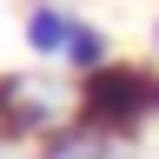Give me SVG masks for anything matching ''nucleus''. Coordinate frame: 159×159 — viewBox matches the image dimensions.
Segmentation results:
<instances>
[{"label": "nucleus", "mask_w": 159, "mask_h": 159, "mask_svg": "<svg viewBox=\"0 0 159 159\" xmlns=\"http://www.w3.org/2000/svg\"><path fill=\"white\" fill-rule=\"evenodd\" d=\"M80 126V80L66 66L0 73V146H53Z\"/></svg>", "instance_id": "1"}, {"label": "nucleus", "mask_w": 159, "mask_h": 159, "mask_svg": "<svg viewBox=\"0 0 159 159\" xmlns=\"http://www.w3.org/2000/svg\"><path fill=\"white\" fill-rule=\"evenodd\" d=\"M159 119V66H133L113 60L80 80V126L106 133V139H139Z\"/></svg>", "instance_id": "2"}, {"label": "nucleus", "mask_w": 159, "mask_h": 159, "mask_svg": "<svg viewBox=\"0 0 159 159\" xmlns=\"http://www.w3.org/2000/svg\"><path fill=\"white\" fill-rule=\"evenodd\" d=\"M80 33V13L66 7V0H27V13H20V40H27V53L40 60V66H60Z\"/></svg>", "instance_id": "3"}, {"label": "nucleus", "mask_w": 159, "mask_h": 159, "mask_svg": "<svg viewBox=\"0 0 159 159\" xmlns=\"http://www.w3.org/2000/svg\"><path fill=\"white\" fill-rule=\"evenodd\" d=\"M40 159H146V152H139L133 139H106V133L73 126V133H60L53 146H40Z\"/></svg>", "instance_id": "4"}, {"label": "nucleus", "mask_w": 159, "mask_h": 159, "mask_svg": "<svg viewBox=\"0 0 159 159\" xmlns=\"http://www.w3.org/2000/svg\"><path fill=\"white\" fill-rule=\"evenodd\" d=\"M73 80H86V73H99V66H113V33L106 27H93V20H80V33H73V47H66V60H60Z\"/></svg>", "instance_id": "5"}, {"label": "nucleus", "mask_w": 159, "mask_h": 159, "mask_svg": "<svg viewBox=\"0 0 159 159\" xmlns=\"http://www.w3.org/2000/svg\"><path fill=\"white\" fill-rule=\"evenodd\" d=\"M152 53H159V20H152Z\"/></svg>", "instance_id": "6"}, {"label": "nucleus", "mask_w": 159, "mask_h": 159, "mask_svg": "<svg viewBox=\"0 0 159 159\" xmlns=\"http://www.w3.org/2000/svg\"><path fill=\"white\" fill-rule=\"evenodd\" d=\"M0 159H13V152H7V146H0Z\"/></svg>", "instance_id": "7"}, {"label": "nucleus", "mask_w": 159, "mask_h": 159, "mask_svg": "<svg viewBox=\"0 0 159 159\" xmlns=\"http://www.w3.org/2000/svg\"><path fill=\"white\" fill-rule=\"evenodd\" d=\"M33 159H40V152H33Z\"/></svg>", "instance_id": "8"}]
</instances>
